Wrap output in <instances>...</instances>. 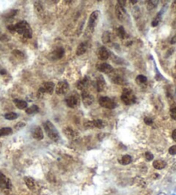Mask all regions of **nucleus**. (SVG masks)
<instances>
[{
  "instance_id": "f257e3e1",
  "label": "nucleus",
  "mask_w": 176,
  "mask_h": 195,
  "mask_svg": "<svg viewBox=\"0 0 176 195\" xmlns=\"http://www.w3.org/2000/svg\"><path fill=\"white\" fill-rule=\"evenodd\" d=\"M8 29L11 32H16L17 34L23 35L25 39L32 38V29L26 21H22L15 25L8 26Z\"/></svg>"
},
{
  "instance_id": "f03ea898",
  "label": "nucleus",
  "mask_w": 176,
  "mask_h": 195,
  "mask_svg": "<svg viewBox=\"0 0 176 195\" xmlns=\"http://www.w3.org/2000/svg\"><path fill=\"white\" fill-rule=\"evenodd\" d=\"M42 125H43V127L45 129V132H46L47 136L51 139L53 140V141H55V142L59 140V139H60L59 133H58V130L56 129V127H55L51 121H49V120L44 121Z\"/></svg>"
},
{
  "instance_id": "7ed1b4c3",
  "label": "nucleus",
  "mask_w": 176,
  "mask_h": 195,
  "mask_svg": "<svg viewBox=\"0 0 176 195\" xmlns=\"http://www.w3.org/2000/svg\"><path fill=\"white\" fill-rule=\"evenodd\" d=\"M11 188H12V184L11 180L2 172H0V193L8 195L10 194Z\"/></svg>"
},
{
  "instance_id": "20e7f679",
  "label": "nucleus",
  "mask_w": 176,
  "mask_h": 195,
  "mask_svg": "<svg viewBox=\"0 0 176 195\" xmlns=\"http://www.w3.org/2000/svg\"><path fill=\"white\" fill-rule=\"evenodd\" d=\"M120 98L123 103L125 105H132L136 102L135 95L130 89H124Z\"/></svg>"
},
{
  "instance_id": "39448f33",
  "label": "nucleus",
  "mask_w": 176,
  "mask_h": 195,
  "mask_svg": "<svg viewBox=\"0 0 176 195\" xmlns=\"http://www.w3.org/2000/svg\"><path fill=\"white\" fill-rule=\"evenodd\" d=\"M99 16H100V11H95L94 12H92L89 18V23H88V28H87V32L89 31V33H93L95 26L98 23L99 20Z\"/></svg>"
},
{
  "instance_id": "423d86ee",
  "label": "nucleus",
  "mask_w": 176,
  "mask_h": 195,
  "mask_svg": "<svg viewBox=\"0 0 176 195\" xmlns=\"http://www.w3.org/2000/svg\"><path fill=\"white\" fill-rule=\"evenodd\" d=\"M110 77L114 84H120V85L126 84V79H125V76L122 74L121 72H118V70H116V71L113 70L110 73Z\"/></svg>"
},
{
  "instance_id": "0eeeda50",
  "label": "nucleus",
  "mask_w": 176,
  "mask_h": 195,
  "mask_svg": "<svg viewBox=\"0 0 176 195\" xmlns=\"http://www.w3.org/2000/svg\"><path fill=\"white\" fill-rule=\"evenodd\" d=\"M55 89V84L52 82H46L44 83L41 85V87L38 89V93L41 95H44V94H53L54 90Z\"/></svg>"
},
{
  "instance_id": "6e6552de",
  "label": "nucleus",
  "mask_w": 176,
  "mask_h": 195,
  "mask_svg": "<svg viewBox=\"0 0 176 195\" xmlns=\"http://www.w3.org/2000/svg\"><path fill=\"white\" fill-rule=\"evenodd\" d=\"M99 104L105 108H108V109H113L116 107V103L113 101V100H112L111 98L107 97V96H102L99 99Z\"/></svg>"
},
{
  "instance_id": "1a4fd4ad",
  "label": "nucleus",
  "mask_w": 176,
  "mask_h": 195,
  "mask_svg": "<svg viewBox=\"0 0 176 195\" xmlns=\"http://www.w3.org/2000/svg\"><path fill=\"white\" fill-rule=\"evenodd\" d=\"M70 85L66 81H61L56 86V93L58 95H65L69 91Z\"/></svg>"
},
{
  "instance_id": "9d476101",
  "label": "nucleus",
  "mask_w": 176,
  "mask_h": 195,
  "mask_svg": "<svg viewBox=\"0 0 176 195\" xmlns=\"http://www.w3.org/2000/svg\"><path fill=\"white\" fill-rule=\"evenodd\" d=\"M79 102V98L77 96V95H76V93L69 96L66 99H65V103L69 108H74L78 105Z\"/></svg>"
},
{
  "instance_id": "9b49d317",
  "label": "nucleus",
  "mask_w": 176,
  "mask_h": 195,
  "mask_svg": "<svg viewBox=\"0 0 176 195\" xmlns=\"http://www.w3.org/2000/svg\"><path fill=\"white\" fill-rule=\"evenodd\" d=\"M84 126L86 128H94V127H96V128L101 129V128H103L105 126V123L101 120H89V121H86L84 123Z\"/></svg>"
},
{
  "instance_id": "f8f14e48",
  "label": "nucleus",
  "mask_w": 176,
  "mask_h": 195,
  "mask_svg": "<svg viewBox=\"0 0 176 195\" xmlns=\"http://www.w3.org/2000/svg\"><path fill=\"white\" fill-rule=\"evenodd\" d=\"M82 102L85 106H89L91 105L93 102H94V97L91 94H89L87 89L82 91Z\"/></svg>"
},
{
  "instance_id": "ddd939ff",
  "label": "nucleus",
  "mask_w": 176,
  "mask_h": 195,
  "mask_svg": "<svg viewBox=\"0 0 176 195\" xmlns=\"http://www.w3.org/2000/svg\"><path fill=\"white\" fill-rule=\"evenodd\" d=\"M115 14H116L117 18L120 21H124V19L125 18V15H126V11H125V7L120 5V4H117L115 7Z\"/></svg>"
},
{
  "instance_id": "4468645a",
  "label": "nucleus",
  "mask_w": 176,
  "mask_h": 195,
  "mask_svg": "<svg viewBox=\"0 0 176 195\" xmlns=\"http://www.w3.org/2000/svg\"><path fill=\"white\" fill-rule=\"evenodd\" d=\"M96 68L100 72H103L106 74H110L113 70V66H111L109 64H107V63H100L97 65Z\"/></svg>"
},
{
  "instance_id": "2eb2a0df",
  "label": "nucleus",
  "mask_w": 176,
  "mask_h": 195,
  "mask_svg": "<svg viewBox=\"0 0 176 195\" xmlns=\"http://www.w3.org/2000/svg\"><path fill=\"white\" fill-rule=\"evenodd\" d=\"M97 55L99 59H101V60H106L108 59L110 55H111V53L108 49H107L106 47L102 46V47H100L98 52H97Z\"/></svg>"
},
{
  "instance_id": "dca6fc26",
  "label": "nucleus",
  "mask_w": 176,
  "mask_h": 195,
  "mask_svg": "<svg viewBox=\"0 0 176 195\" xmlns=\"http://www.w3.org/2000/svg\"><path fill=\"white\" fill-rule=\"evenodd\" d=\"M65 54V50L62 48V47H58L56 48L54 52L51 53L50 54V58L52 60H57V59H59L61 58Z\"/></svg>"
},
{
  "instance_id": "f3484780",
  "label": "nucleus",
  "mask_w": 176,
  "mask_h": 195,
  "mask_svg": "<svg viewBox=\"0 0 176 195\" xmlns=\"http://www.w3.org/2000/svg\"><path fill=\"white\" fill-rule=\"evenodd\" d=\"M63 132H64L65 135L69 139H76L77 138V136H78L77 132L75 130H73L71 127H65V128H64Z\"/></svg>"
},
{
  "instance_id": "a211bd4d",
  "label": "nucleus",
  "mask_w": 176,
  "mask_h": 195,
  "mask_svg": "<svg viewBox=\"0 0 176 195\" xmlns=\"http://www.w3.org/2000/svg\"><path fill=\"white\" fill-rule=\"evenodd\" d=\"M106 87V82L104 80V77L102 76H99L96 79V89L98 92L103 91V89Z\"/></svg>"
},
{
  "instance_id": "6ab92c4d",
  "label": "nucleus",
  "mask_w": 176,
  "mask_h": 195,
  "mask_svg": "<svg viewBox=\"0 0 176 195\" xmlns=\"http://www.w3.org/2000/svg\"><path fill=\"white\" fill-rule=\"evenodd\" d=\"M32 136H33L34 139H35L37 140L43 139V138H44V134H43L42 129H41L40 126H36V127L33 130Z\"/></svg>"
},
{
  "instance_id": "aec40b11",
  "label": "nucleus",
  "mask_w": 176,
  "mask_h": 195,
  "mask_svg": "<svg viewBox=\"0 0 176 195\" xmlns=\"http://www.w3.org/2000/svg\"><path fill=\"white\" fill-rule=\"evenodd\" d=\"M88 85H89V77H84L82 80L77 82V89L79 90L84 91V90H86Z\"/></svg>"
},
{
  "instance_id": "412c9836",
  "label": "nucleus",
  "mask_w": 176,
  "mask_h": 195,
  "mask_svg": "<svg viewBox=\"0 0 176 195\" xmlns=\"http://www.w3.org/2000/svg\"><path fill=\"white\" fill-rule=\"evenodd\" d=\"M87 49H88V46H87V44H86L85 42H82L81 44H79V46H78L77 48V52H76V53H77V55L80 56L86 53Z\"/></svg>"
},
{
  "instance_id": "4be33fe9",
  "label": "nucleus",
  "mask_w": 176,
  "mask_h": 195,
  "mask_svg": "<svg viewBox=\"0 0 176 195\" xmlns=\"http://www.w3.org/2000/svg\"><path fill=\"white\" fill-rule=\"evenodd\" d=\"M15 105L16 106V108H18L19 109H26L27 107V101H23V100H19V99H15L13 101Z\"/></svg>"
},
{
  "instance_id": "5701e85b",
  "label": "nucleus",
  "mask_w": 176,
  "mask_h": 195,
  "mask_svg": "<svg viewBox=\"0 0 176 195\" xmlns=\"http://www.w3.org/2000/svg\"><path fill=\"white\" fill-rule=\"evenodd\" d=\"M166 166H167L166 162H164L163 160H156L153 162V167L156 169H163Z\"/></svg>"
},
{
  "instance_id": "b1692460",
  "label": "nucleus",
  "mask_w": 176,
  "mask_h": 195,
  "mask_svg": "<svg viewBox=\"0 0 176 195\" xmlns=\"http://www.w3.org/2000/svg\"><path fill=\"white\" fill-rule=\"evenodd\" d=\"M24 181H25V184L27 185V187L30 189V190H34V187H35V182L34 180L31 177H25L24 178Z\"/></svg>"
},
{
  "instance_id": "393cba45",
  "label": "nucleus",
  "mask_w": 176,
  "mask_h": 195,
  "mask_svg": "<svg viewBox=\"0 0 176 195\" xmlns=\"http://www.w3.org/2000/svg\"><path fill=\"white\" fill-rule=\"evenodd\" d=\"M132 158L131 156L129 155H125L121 157V159L120 160V163L122 164V165H128L132 163Z\"/></svg>"
},
{
  "instance_id": "a878e982",
  "label": "nucleus",
  "mask_w": 176,
  "mask_h": 195,
  "mask_svg": "<svg viewBox=\"0 0 176 195\" xmlns=\"http://www.w3.org/2000/svg\"><path fill=\"white\" fill-rule=\"evenodd\" d=\"M11 133H12V129L11 127H3L0 129V138L11 135Z\"/></svg>"
},
{
  "instance_id": "bb28decb",
  "label": "nucleus",
  "mask_w": 176,
  "mask_h": 195,
  "mask_svg": "<svg viewBox=\"0 0 176 195\" xmlns=\"http://www.w3.org/2000/svg\"><path fill=\"white\" fill-rule=\"evenodd\" d=\"M25 112H26V113H27V114H34V113H36L39 112V108H38L37 105H33V106H31V107L26 108Z\"/></svg>"
},
{
  "instance_id": "cd10ccee",
  "label": "nucleus",
  "mask_w": 176,
  "mask_h": 195,
  "mask_svg": "<svg viewBox=\"0 0 176 195\" xmlns=\"http://www.w3.org/2000/svg\"><path fill=\"white\" fill-rule=\"evenodd\" d=\"M4 116V118H5L6 120H13L17 119L18 114H17L16 113L11 112V113H5Z\"/></svg>"
},
{
  "instance_id": "c85d7f7f",
  "label": "nucleus",
  "mask_w": 176,
  "mask_h": 195,
  "mask_svg": "<svg viewBox=\"0 0 176 195\" xmlns=\"http://www.w3.org/2000/svg\"><path fill=\"white\" fill-rule=\"evenodd\" d=\"M111 41V34L108 31H105L102 34V42L104 44H107Z\"/></svg>"
},
{
  "instance_id": "c756f323",
  "label": "nucleus",
  "mask_w": 176,
  "mask_h": 195,
  "mask_svg": "<svg viewBox=\"0 0 176 195\" xmlns=\"http://www.w3.org/2000/svg\"><path fill=\"white\" fill-rule=\"evenodd\" d=\"M117 34L120 39H125V35H126V33H125V30L124 27L120 26V27L117 28Z\"/></svg>"
},
{
  "instance_id": "7c9ffc66",
  "label": "nucleus",
  "mask_w": 176,
  "mask_h": 195,
  "mask_svg": "<svg viewBox=\"0 0 176 195\" xmlns=\"http://www.w3.org/2000/svg\"><path fill=\"white\" fill-rule=\"evenodd\" d=\"M136 82L138 84H145L147 82V77L145 76H143V75H138L136 77Z\"/></svg>"
},
{
  "instance_id": "2f4dec72",
  "label": "nucleus",
  "mask_w": 176,
  "mask_h": 195,
  "mask_svg": "<svg viewBox=\"0 0 176 195\" xmlns=\"http://www.w3.org/2000/svg\"><path fill=\"white\" fill-rule=\"evenodd\" d=\"M161 18H162V12H160V13H158L157 15L155 17V19L152 21V26L153 27H156V26H157L158 24H159V23H160V21H161Z\"/></svg>"
},
{
  "instance_id": "473e14b6",
  "label": "nucleus",
  "mask_w": 176,
  "mask_h": 195,
  "mask_svg": "<svg viewBox=\"0 0 176 195\" xmlns=\"http://www.w3.org/2000/svg\"><path fill=\"white\" fill-rule=\"evenodd\" d=\"M157 4H158V1H149L147 4L148 11H152L153 9H155L157 6Z\"/></svg>"
},
{
  "instance_id": "72a5a7b5",
  "label": "nucleus",
  "mask_w": 176,
  "mask_h": 195,
  "mask_svg": "<svg viewBox=\"0 0 176 195\" xmlns=\"http://www.w3.org/2000/svg\"><path fill=\"white\" fill-rule=\"evenodd\" d=\"M170 116L173 120H176V107L175 108H172L170 109Z\"/></svg>"
},
{
  "instance_id": "f704fd0d",
  "label": "nucleus",
  "mask_w": 176,
  "mask_h": 195,
  "mask_svg": "<svg viewBox=\"0 0 176 195\" xmlns=\"http://www.w3.org/2000/svg\"><path fill=\"white\" fill-rule=\"evenodd\" d=\"M12 54H13L15 56H16L17 58H23V57H24V54H23L21 51H18V50H14Z\"/></svg>"
},
{
  "instance_id": "c9c22d12",
  "label": "nucleus",
  "mask_w": 176,
  "mask_h": 195,
  "mask_svg": "<svg viewBox=\"0 0 176 195\" xmlns=\"http://www.w3.org/2000/svg\"><path fill=\"white\" fill-rule=\"evenodd\" d=\"M145 158H146V160L147 161H151V160H153V158H154V156H153V154L150 153V152H146L145 153Z\"/></svg>"
},
{
  "instance_id": "e433bc0d",
  "label": "nucleus",
  "mask_w": 176,
  "mask_h": 195,
  "mask_svg": "<svg viewBox=\"0 0 176 195\" xmlns=\"http://www.w3.org/2000/svg\"><path fill=\"white\" fill-rule=\"evenodd\" d=\"M168 152L170 155H176V145H173L169 148Z\"/></svg>"
},
{
  "instance_id": "4c0bfd02",
  "label": "nucleus",
  "mask_w": 176,
  "mask_h": 195,
  "mask_svg": "<svg viewBox=\"0 0 176 195\" xmlns=\"http://www.w3.org/2000/svg\"><path fill=\"white\" fill-rule=\"evenodd\" d=\"M144 122H145V124L146 125H152V123H153V120L151 119V118H149V117H146V118H144Z\"/></svg>"
},
{
  "instance_id": "58836bf2",
  "label": "nucleus",
  "mask_w": 176,
  "mask_h": 195,
  "mask_svg": "<svg viewBox=\"0 0 176 195\" xmlns=\"http://www.w3.org/2000/svg\"><path fill=\"white\" fill-rule=\"evenodd\" d=\"M25 125V124L23 123V122H20V123H18V124H16L15 125V128H20V127H23V126H24Z\"/></svg>"
},
{
  "instance_id": "ea45409f",
  "label": "nucleus",
  "mask_w": 176,
  "mask_h": 195,
  "mask_svg": "<svg viewBox=\"0 0 176 195\" xmlns=\"http://www.w3.org/2000/svg\"><path fill=\"white\" fill-rule=\"evenodd\" d=\"M172 138H173V139L176 142V129L175 130H174L173 132H172Z\"/></svg>"
},
{
  "instance_id": "a19ab883",
  "label": "nucleus",
  "mask_w": 176,
  "mask_h": 195,
  "mask_svg": "<svg viewBox=\"0 0 176 195\" xmlns=\"http://www.w3.org/2000/svg\"><path fill=\"white\" fill-rule=\"evenodd\" d=\"M170 43L171 44H175L176 43V35H175L172 39H171V41H170Z\"/></svg>"
},
{
  "instance_id": "79ce46f5",
  "label": "nucleus",
  "mask_w": 176,
  "mask_h": 195,
  "mask_svg": "<svg viewBox=\"0 0 176 195\" xmlns=\"http://www.w3.org/2000/svg\"><path fill=\"white\" fill-rule=\"evenodd\" d=\"M131 3H132V4H137V0H136V1H131Z\"/></svg>"
},
{
  "instance_id": "37998d69",
  "label": "nucleus",
  "mask_w": 176,
  "mask_h": 195,
  "mask_svg": "<svg viewBox=\"0 0 176 195\" xmlns=\"http://www.w3.org/2000/svg\"><path fill=\"white\" fill-rule=\"evenodd\" d=\"M1 146H2V144L0 143V148H1Z\"/></svg>"
}]
</instances>
